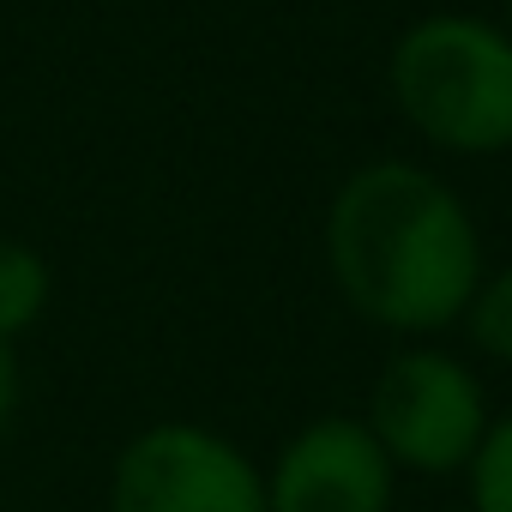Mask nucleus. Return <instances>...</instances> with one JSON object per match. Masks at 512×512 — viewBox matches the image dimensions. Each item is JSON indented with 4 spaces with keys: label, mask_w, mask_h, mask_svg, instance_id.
Returning <instances> with one entry per match:
<instances>
[{
    "label": "nucleus",
    "mask_w": 512,
    "mask_h": 512,
    "mask_svg": "<svg viewBox=\"0 0 512 512\" xmlns=\"http://www.w3.org/2000/svg\"><path fill=\"white\" fill-rule=\"evenodd\" d=\"M320 253L338 302L398 344L458 332L488 272L470 199L434 163L392 151L344 169L320 217Z\"/></svg>",
    "instance_id": "f257e3e1"
},
{
    "label": "nucleus",
    "mask_w": 512,
    "mask_h": 512,
    "mask_svg": "<svg viewBox=\"0 0 512 512\" xmlns=\"http://www.w3.org/2000/svg\"><path fill=\"white\" fill-rule=\"evenodd\" d=\"M386 97L434 157H512V31L464 7L410 19L386 55Z\"/></svg>",
    "instance_id": "f03ea898"
},
{
    "label": "nucleus",
    "mask_w": 512,
    "mask_h": 512,
    "mask_svg": "<svg viewBox=\"0 0 512 512\" xmlns=\"http://www.w3.org/2000/svg\"><path fill=\"white\" fill-rule=\"evenodd\" d=\"M362 422L398 476L434 482V476H464V464L476 458L494 422V398L470 356L446 350V338H422V344H398L380 362Z\"/></svg>",
    "instance_id": "7ed1b4c3"
},
{
    "label": "nucleus",
    "mask_w": 512,
    "mask_h": 512,
    "mask_svg": "<svg viewBox=\"0 0 512 512\" xmlns=\"http://www.w3.org/2000/svg\"><path fill=\"white\" fill-rule=\"evenodd\" d=\"M103 506L109 512H266V464L211 422L157 416L121 440Z\"/></svg>",
    "instance_id": "20e7f679"
},
{
    "label": "nucleus",
    "mask_w": 512,
    "mask_h": 512,
    "mask_svg": "<svg viewBox=\"0 0 512 512\" xmlns=\"http://www.w3.org/2000/svg\"><path fill=\"white\" fill-rule=\"evenodd\" d=\"M398 470L362 416H308L266 458V512H392Z\"/></svg>",
    "instance_id": "39448f33"
},
{
    "label": "nucleus",
    "mask_w": 512,
    "mask_h": 512,
    "mask_svg": "<svg viewBox=\"0 0 512 512\" xmlns=\"http://www.w3.org/2000/svg\"><path fill=\"white\" fill-rule=\"evenodd\" d=\"M49 302H55L49 253L19 235H0V344H19L25 332H37Z\"/></svg>",
    "instance_id": "423d86ee"
},
{
    "label": "nucleus",
    "mask_w": 512,
    "mask_h": 512,
    "mask_svg": "<svg viewBox=\"0 0 512 512\" xmlns=\"http://www.w3.org/2000/svg\"><path fill=\"white\" fill-rule=\"evenodd\" d=\"M458 332H464L470 356H482L494 368H512V260L482 272V284H476Z\"/></svg>",
    "instance_id": "0eeeda50"
},
{
    "label": "nucleus",
    "mask_w": 512,
    "mask_h": 512,
    "mask_svg": "<svg viewBox=\"0 0 512 512\" xmlns=\"http://www.w3.org/2000/svg\"><path fill=\"white\" fill-rule=\"evenodd\" d=\"M458 482H464L470 512H512V410H494V422Z\"/></svg>",
    "instance_id": "6e6552de"
},
{
    "label": "nucleus",
    "mask_w": 512,
    "mask_h": 512,
    "mask_svg": "<svg viewBox=\"0 0 512 512\" xmlns=\"http://www.w3.org/2000/svg\"><path fill=\"white\" fill-rule=\"evenodd\" d=\"M25 404V368H19V344H0V434L13 428Z\"/></svg>",
    "instance_id": "1a4fd4ad"
},
{
    "label": "nucleus",
    "mask_w": 512,
    "mask_h": 512,
    "mask_svg": "<svg viewBox=\"0 0 512 512\" xmlns=\"http://www.w3.org/2000/svg\"><path fill=\"white\" fill-rule=\"evenodd\" d=\"M500 25H506V31H512V0H506V13H500Z\"/></svg>",
    "instance_id": "9d476101"
}]
</instances>
